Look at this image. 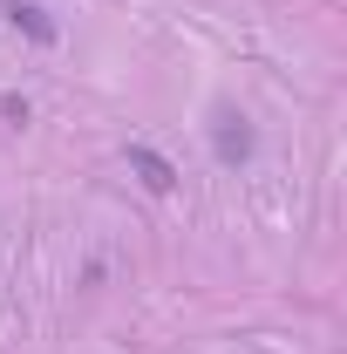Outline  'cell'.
<instances>
[{"label":"cell","mask_w":347,"mask_h":354,"mask_svg":"<svg viewBox=\"0 0 347 354\" xmlns=\"http://www.w3.org/2000/svg\"><path fill=\"white\" fill-rule=\"evenodd\" d=\"M252 150H259L252 116H238V109H218V123H212V157L225 164V171H238V164H252Z\"/></svg>","instance_id":"cell-1"},{"label":"cell","mask_w":347,"mask_h":354,"mask_svg":"<svg viewBox=\"0 0 347 354\" xmlns=\"http://www.w3.org/2000/svg\"><path fill=\"white\" fill-rule=\"evenodd\" d=\"M123 164L136 171V184H143V191H157V198H171V191H177V164L164 157V150H150V143H130V150H123Z\"/></svg>","instance_id":"cell-2"},{"label":"cell","mask_w":347,"mask_h":354,"mask_svg":"<svg viewBox=\"0 0 347 354\" xmlns=\"http://www.w3.org/2000/svg\"><path fill=\"white\" fill-rule=\"evenodd\" d=\"M0 14H7V21H14L35 48H55V21H48V7H35V0H7Z\"/></svg>","instance_id":"cell-3"}]
</instances>
